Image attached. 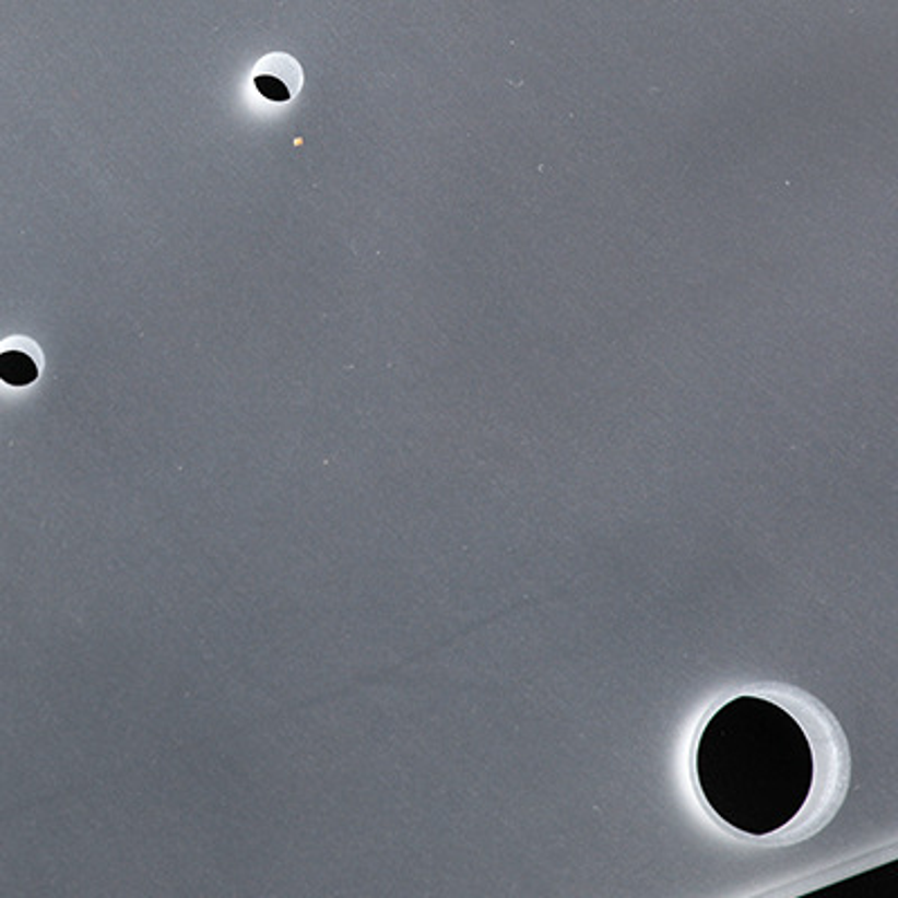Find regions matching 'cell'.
Returning a JSON list of instances; mask_svg holds the SVG:
<instances>
[{
  "mask_svg": "<svg viewBox=\"0 0 898 898\" xmlns=\"http://www.w3.org/2000/svg\"><path fill=\"white\" fill-rule=\"evenodd\" d=\"M694 768L710 808L751 836L789 827L815 780L806 732L791 712L761 697H737L712 714Z\"/></svg>",
  "mask_w": 898,
  "mask_h": 898,
  "instance_id": "1",
  "label": "cell"
},
{
  "mask_svg": "<svg viewBox=\"0 0 898 898\" xmlns=\"http://www.w3.org/2000/svg\"><path fill=\"white\" fill-rule=\"evenodd\" d=\"M38 378V364L25 351L10 348L0 353V380L12 387H27Z\"/></svg>",
  "mask_w": 898,
  "mask_h": 898,
  "instance_id": "2",
  "label": "cell"
},
{
  "mask_svg": "<svg viewBox=\"0 0 898 898\" xmlns=\"http://www.w3.org/2000/svg\"><path fill=\"white\" fill-rule=\"evenodd\" d=\"M255 72H263V74H270V76L279 79L281 84H285L291 88L293 95H299L302 84H304L302 66L297 63V59H293L291 55H283V52H272V55L263 57Z\"/></svg>",
  "mask_w": 898,
  "mask_h": 898,
  "instance_id": "3",
  "label": "cell"
},
{
  "mask_svg": "<svg viewBox=\"0 0 898 898\" xmlns=\"http://www.w3.org/2000/svg\"><path fill=\"white\" fill-rule=\"evenodd\" d=\"M255 86H257V91H259L265 99H270V102H274V104L291 102V99L295 97L288 86L281 84L279 79H274V76H270V74H263V72H255Z\"/></svg>",
  "mask_w": 898,
  "mask_h": 898,
  "instance_id": "4",
  "label": "cell"
}]
</instances>
